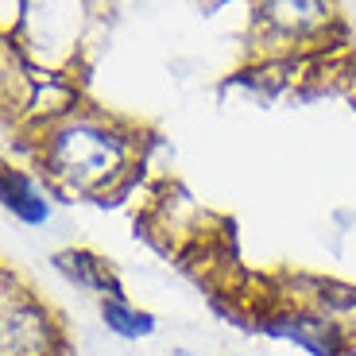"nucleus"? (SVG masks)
<instances>
[{
  "label": "nucleus",
  "mask_w": 356,
  "mask_h": 356,
  "mask_svg": "<svg viewBox=\"0 0 356 356\" xmlns=\"http://www.w3.org/2000/svg\"><path fill=\"white\" fill-rule=\"evenodd\" d=\"M143 140L113 116L74 108L63 120L39 128L35 159L43 178L58 194L108 202L140 170Z\"/></svg>",
  "instance_id": "obj_1"
},
{
  "label": "nucleus",
  "mask_w": 356,
  "mask_h": 356,
  "mask_svg": "<svg viewBox=\"0 0 356 356\" xmlns=\"http://www.w3.org/2000/svg\"><path fill=\"white\" fill-rule=\"evenodd\" d=\"M279 291L310 306L325 325L341 337L348 356H356V283L345 279H321V275H286L279 279Z\"/></svg>",
  "instance_id": "obj_4"
},
{
  "label": "nucleus",
  "mask_w": 356,
  "mask_h": 356,
  "mask_svg": "<svg viewBox=\"0 0 356 356\" xmlns=\"http://www.w3.org/2000/svg\"><path fill=\"white\" fill-rule=\"evenodd\" d=\"M0 205L24 225H43L51 217V202L43 197V190L12 163H0Z\"/></svg>",
  "instance_id": "obj_5"
},
{
  "label": "nucleus",
  "mask_w": 356,
  "mask_h": 356,
  "mask_svg": "<svg viewBox=\"0 0 356 356\" xmlns=\"http://www.w3.org/2000/svg\"><path fill=\"white\" fill-rule=\"evenodd\" d=\"M333 27V0H256V43L267 58L279 63L325 43Z\"/></svg>",
  "instance_id": "obj_2"
},
{
  "label": "nucleus",
  "mask_w": 356,
  "mask_h": 356,
  "mask_svg": "<svg viewBox=\"0 0 356 356\" xmlns=\"http://www.w3.org/2000/svg\"><path fill=\"white\" fill-rule=\"evenodd\" d=\"M0 356H63L54 314L8 271H0Z\"/></svg>",
  "instance_id": "obj_3"
},
{
  "label": "nucleus",
  "mask_w": 356,
  "mask_h": 356,
  "mask_svg": "<svg viewBox=\"0 0 356 356\" xmlns=\"http://www.w3.org/2000/svg\"><path fill=\"white\" fill-rule=\"evenodd\" d=\"M101 318L105 325L116 333V337H128V341H140L155 330V318L147 310L128 302V294H113V298H101Z\"/></svg>",
  "instance_id": "obj_7"
},
{
  "label": "nucleus",
  "mask_w": 356,
  "mask_h": 356,
  "mask_svg": "<svg viewBox=\"0 0 356 356\" xmlns=\"http://www.w3.org/2000/svg\"><path fill=\"white\" fill-rule=\"evenodd\" d=\"M54 264H58V271H63L74 286H81V291H89V294H97V298L124 294V291H120V283H116V275H113V267H108L101 256H93V252H81V248L58 252V256H54Z\"/></svg>",
  "instance_id": "obj_6"
}]
</instances>
